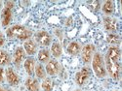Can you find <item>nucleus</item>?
Here are the masks:
<instances>
[{"label": "nucleus", "mask_w": 122, "mask_h": 91, "mask_svg": "<svg viewBox=\"0 0 122 91\" xmlns=\"http://www.w3.org/2000/svg\"><path fill=\"white\" fill-rule=\"evenodd\" d=\"M92 68L95 75L98 78H105L107 76V70L104 63V57L100 52H95L93 55Z\"/></svg>", "instance_id": "3"}, {"label": "nucleus", "mask_w": 122, "mask_h": 91, "mask_svg": "<svg viewBox=\"0 0 122 91\" xmlns=\"http://www.w3.org/2000/svg\"><path fill=\"white\" fill-rule=\"evenodd\" d=\"M107 42L109 44H112V45H118L120 43V40L119 37L115 34H109L107 36Z\"/></svg>", "instance_id": "22"}, {"label": "nucleus", "mask_w": 122, "mask_h": 91, "mask_svg": "<svg viewBox=\"0 0 122 91\" xmlns=\"http://www.w3.org/2000/svg\"><path fill=\"white\" fill-rule=\"evenodd\" d=\"M38 60L41 63H47L50 60V52L48 49H41L38 52Z\"/></svg>", "instance_id": "18"}, {"label": "nucleus", "mask_w": 122, "mask_h": 91, "mask_svg": "<svg viewBox=\"0 0 122 91\" xmlns=\"http://www.w3.org/2000/svg\"><path fill=\"white\" fill-rule=\"evenodd\" d=\"M4 76H5V71L0 66V83H2L4 82Z\"/></svg>", "instance_id": "24"}, {"label": "nucleus", "mask_w": 122, "mask_h": 91, "mask_svg": "<svg viewBox=\"0 0 122 91\" xmlns=\"http://www.w3.org/2000/svg\"><path fill=\"white\" fill-rule=\"evenodd\" d=\"M11 64V57L9 53L3 49H0V66H8Z\"/></svg>", "instance_id": "15"}, {"label": "nucleus", "mask_w": 122, "mask_h": 91, "mask_svg": "<svg viewBox=\"0 0 122 91\" xmlns=\"http://www.w3.org/2000/svg\"><path fill=\"white\" fill-rule=\"evenodd\" d=\"M6 35L10 39L17 38L21 40V41H26V40H29V38L31 37L32 32L23 25H14L7 29Z\"/></svg>", "instance_id": "2"}, {"label": "nucleus", "mask_w": 122, "mask_h": 91, "mask_svg": "<svg viewBox=\"0 0 122 91\" xmlns=\"http://www.w3.org/2000/svg\"><path fill=\"white\" fill-rule=\"evenodd\" d=\"M95 53V47L94 45L88 44L82 48V52H81V56H82V60L84 63H89L92 61L93 55Z\"/></svg>", "instance_id": "5"}, {"label": "nucleus", "mask_w": 122, "mask_h": 91, "mask_svg": "<svg viewBox=\"0 0 122 91\" xmlns=\"http://www.w3.org/2000/svg\"><path fill=\"white\" fill-rule=\"evenodd\" d=\"M80 45L76 42H71L67 47V52L71 55H77L80 52Z\"/></svg>", "instance_id": "16"}, {"label": "nucleus", "mask_w": 122, "mask_h": 91, "mask_svg": "<svg viewBox=\"0 0 122 91\" xmlns=\"http://www.w3.org/2000/svg\"><path fill=\"white\" fill-rule=\"evenodd\" d=\"M120 48L118 47H110L106 55V65L107 71L109 76L113 79L117 80L121 76V66H120Z\"/></svg>", "instance_id": "1"}, {"label": "nucleus", "mask_w": 122, "mask_h": 91, "mask_svg": "<svg viewBox=\"0 0 122 91\" xmlns=\"http://www.w3.org/2000/svg\"><path fill=\"white\" fill-rule=\"evenodd\" d=\"M91 75V71L90 69H88L87 67H84L81 69V71H79V72L76 74L75 76V80H76V83L81 86V85H83L85 82H86V80L89 78Z\"/></svg>", "instance_id": "8"}, {"label": "nucleus", "mask_w": 122, "mask_h": 91, "mask_svg": "<svg viewBox=\"0 0 122 91\" xmlns=\"http://www.w3.org/2000/svg\"><path fill=\"white\" fill-rule=\"evenodd\" d=\"M24 49L28 55H33L36 53L37 50V45L34 43L32 40H26L24 43Z\"/></svg>", "instance_id": "11"}, {"label": "nucleus", "mask_w": 122, "mask_h": 91, "mask_svg": "<svg viewBox=\"0 0 122 91\" xmlns=\"http://www.w3.org/2000/svg\"><path fill=\"white\" fill-rule=\"evenodd\" d=\"M89 5H90V8L92 9L94 12H97L100 9V1H90Z\"/></svg>", "instance_id": "23"}, {"label": "nucleus", "mask_w": 122, "mask_h": 91, "mask_svg": "<svg viewBox=\"0 0 122 91\" xmlns=\"http://www.w3.org/2000/svg\"><path fill=\"white\" fill-rule=\"evenodd\" d=\"M34 72H35V75L38 78H46V71H45V68L43 67L42 64L35 65Z\"/></svg>", "instance_id": "20"}, {"label": "nucleus", "mask_w": 122, "mask_h": 91, "mask_svg": "<svg viewBox=\"0 0 122 91\" xmlns=\"http://www.w3.org/2000/svg\"><path fill=\"white\" fill-rule=\"evenodd\" d=\"M0 91H8L6 88H4L3 86H1V85H0Z\"/></svg>", "instance_id": "26"}, {"label": "nucleus", "mask_w": 122, "mask_h": 91, "mask_svg": "<svg viewBox=\"0 0 122 91\" xmlns=\"http://www.w3.org/2000/svg\"><path fill=\"white\" fill-rule=\"evenodd\" d=\"M45 71L46 74H48L49 76H56L60 71V65L58 61H56V60H49L45 67Z\"/></svg>", "instance_id": "9"}, {"label": "nucleus", "mask_w": 122, "mask_h": 91, "mask_svg": "<svg viewBox=\"0 0 122 91\" xmlns=\"http://www.w3.org/2000/svg\"><path fill=\"white\" fill-rule=\"evenodd\" d=\"M36 42L42 47H48L52 42V37H51L46 31H39L35 34Z\"/></svg>", "instance_id": "6"}, {"label": "nucleus", "mask_w": 122, "mask_h": 91, "mask_svg": "<svg viewBox=\"0 0 122 91\" xmlns=\"http://www.w3.org/2000/svg\"><path fill=\"white\" fill-rule=\"evenodd\" d=\"M25 84L28 91H39V82L35 78H27Z\"/></svg>", "instance_id": "13"}, {"label": "nucleus", "mask_w": 122, "mask_h": 91, "mask_svg": "<svg viewBox=\"0 0 122 91\" xmlns=\"http://www.w3.org/2000/svg\"><path fill=\"white\" fill-rule=\"evenodd\" d=\"M14 6V2L6 1L5 8L2 12V26H7L12 21V8Z\"/></svg>", "instance_id": "4"}, {"label": "nucleus", "mask_w": 122, "mask_h": 91, "mask_svg": "<svg viewBox=\"0 0 122 91\" xmlns=\"http://www.w3.org/2000/svg\"><path fill=\"white\" fill-rule=\"evenodd\" d=\"M25 56V52L24 48H22V47L17 48L16 50H15V53H14V60L13 61H14V64L18 68L21 66L22 62L24 61Z\"/></svg>", "instance_id": "10"}, {"label": "nucleus", "mask_w": 122, "mask_h": 91, "mask_svg": "<svg viewBox=\"0 0 122 91\" xmlns=\"http://www.w3.org/2000/svg\"><path fill=\"white\" fill-rule=\"evenodd\" d=\"M4 44H5V37L1 32H0V47H2Z\"/></svg>", "instance_id": "25"}, {"label": "nucleus", "mask_w": 122, "mask_h": 91, "mask_svg": "<svg viewBox=\"0 0 122 91\" xmlns=\"http://www.w3.org/2000/svg\"><path fill=\"white\" fill-rule=\"evenodd\" d=\"M104 25L107 31H115L117 28L116 21L111 17H104Z\"/></svg>", "instance_id": "14"}, {"label": "nucleus", "mask_w": 122, "mask_h": 91, "mask_svg": "<svg viewBox=\"0 0 122 91\" xmlns=\"http://www.w3.org/2000/svg\"><path fill=\"white\" fill-rule=\"evenodd\" d=\"M114 3L112 1H106L103 5V7H102V9H103V12L107 15H110V14H112L113 11H114Z\"/></svg>", "instance_id": "19"}, {"label": "nucleus", "mask_w": 122, "mask_h": 91, "mask_svg": "<svg viewBox=\"0 0 122 91\" xmlns=\"http://www.w3.org/2000/svg\"><path fill=\"white\" fill-rule=\"evenodd\" d=\"M0 6H1V1H0Z\"/></svg>", "instance_id": "28"}, {"label": "nucleus", "mask_w": 122, "mask_h": 91, "mask_svg": "<svg viewBox=\"0 0 122 91\" xmlns=\"http://www.w3.org/2000/svg\"><path fill=\"white\" fill-rule=\"evenodd\" d=\"M5 75H6V79H7L8 83L11 86H17L20 83V78L13 68H11V67L7 68L5 71Z\"/></svg>", "instance_id": "7"}, {"label": "nucleus", "mask_w": 122, "mask_h": 91, "mask_svg": "<svg viewBox=\"0 0 122 91\" xmlns=\"http://www.w3.org/2000/svg\"><path fill=\"white\" fill-rule=\"evenodd\" d=\"M24 67L25 72L29 75V76H32L34 73V69H35V59L33 57H28L25 60V63H24Z\"/></svg>", "instance_id": "12"}, {"label": "nucleus", "mask_w": 122, "mask_h": 91, "mask_svg": "<svg viewBox=\"0 0 122 91\" xmlns=\"http://www.w3.org/2000/svg\"><path fill=\"white\" fill-rule=\"evenodd\" d=\"M41 86H42V88H43L44 91H52L53 90V87H54V83L52 82V79H50V78H44Z\"/></svg>", "instance_id": "21"}, {"label": "nucleus", "mask_w": 122, "mask_h": 91, "mask_svg": "<svg viewBox=\"0 0 122 91\" xmlns=\"http://www.w3.org/2000/svg\"><path fill=\"white\" fill-rule=\"evenodd\" d=\"M75 91H80V90H79V89H77V90H75Z\"/></svg>", "instance_id": "27"}, {"label": "nucleus", "mask_w": 122, "mask_h": 91, "mask_svg": "<svg viewBox=\"0 0 122 91\" xmlns=\"http://www.w3.org/2000/svg\"><path fill=\"white\" fill-rule=\"evenodd\" d=\"M51 52H52V54L55 58H59L61 55H62V52H63L62 46L57 42L53 43L52 47H51Z\"/></svg>", "instance_id": "17"}]
</instances>
